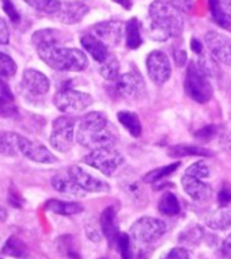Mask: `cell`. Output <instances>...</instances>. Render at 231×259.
Masks as SVG:
<instances>
[{
	"label": "cell",
	"instance_id": "6da1fadb",
	"mask_svg": "<svg viewBox=\"0 0 231 259\" xmlns=\"http://www.w3.org/2000/svg\"><path fill=\"white\" fill-rule=\"evenodd\" d=\"M78 143L86 148H113L117 141L113 127L109 126L107 117L102 111H91L81 119L76 131Z\"/></svg>",
	"mask_w": 231,
	"mask_h": 259
},
{
	"label": "cell",
	"instance_id": "7a4b0ae2",
	"mask_svg": "<svg viewBox=\"0 0 231 259\" xmlns=\"http://www.w3.org/2000/svg\"><path fill=\"white\" fill-rule=\"evenodd\" d=\"M150 37L155 41H167L178 37L184 30V19L178 10L163 0H155L148 9Z\"/></svg>",
	"mask_w": 231,
	"mask_h": 259
},
{
	"label": "cell",
	"instance_id": "3957f363",
	"mask_svg": "<svg viewBox=\"0 0 231 259\" xmlns=\"http://www.w3.org/2000/svg\"><path fill=\"white\" fill-rule=\"evenodd\" d=\"M40 59L56 71L65 72H81L87 68V56L75 48H64L60 45L40 48L37 49Z\"/></svg>",
	"mask_w": 231,
	"mask_h": 259
},
{
	"label": "cell",
	"instance_id": "277c9868",
	"mask_svg": "<svg viewBox=\"0 0 231 259\" xmlns=\"http://www.w3.org/2000/svg\"><path fill=\"white\" fill-rule=\"evenodd\" d=\"M185 91L197 103H207L212 98L214 90L207 77V71L196 63H190L186 69Z\"/></svg>",
	"mask_w": 231,
	"mask_h": 259
},
{
	"label": "cell",
	"instance_id": "5b68a950",
	"mask_svg": "<svg viewBox=\"0 0 231 259\" xmlns=\"http://www.w3.org/2000/svg\"><path fill=\"white\" fill-rule=\"evenodd\" d=\"M83 161L86 164L94 167L95 170L101 171L102 174L110 177L120 168L124 157L114 148H99L91 151L87 156H85Z\"/></svg>",
	"mask_w": 231,
	"mask_h": 259
},
{
	"label": "cell",
	"instance_id": "8992f818",
	"mask_svg": "<svg viewBox=\"0 0 231 259\" xmlns=\"http://www.w3.org/2000/svg\"><path fill=\"white\" fill-rule=\"evenodd\" d=\"M167 225L165 221L146 216L141 217L131 227V235L141 244H150L166 234Z\"/></svg>",
	"mask_w": 231,
	"mask_h": 259
},
{
	"label": "cell",
	"instance_id": "52a82bcc",
	"mask_svg": "<svg viewBox=\"0 0 231 259\" xmlns=\"http://www.w3.org/2000/svg\"><path fill=\"white\" fill-rule=\"evenodd\" d=\"M75 140V119L69 117H59L53 121L51 145L60 152H68L73 147Z\"/></svg>",
	"mask_w": 231,
	"mask_h": 259
},
{
	"label": "cell",
	"instance_id": "ba28073f",
	"mask_svg": "<svg viewBox=\"0 0 231 259\" xmlns=\"http://www.w3.org/2000/svg\"><path fill=\"white\" fill-rule=\"evenodd\" d=\"M53 103L63 113H78L90 106L93 103V98L89 94L67 89L56 94Z\"/></svg>",
	"mask_w": 231,
	"mask_h": 259
},
{
	"label": "cell",
	"instance_id": "9c48e42d",
	"mask_svg": "<svg viewBox=\"0 0 231 259\" xmlns=\"http://www.w3.org/2000/svg\"><path fill=\"white\" fill-rule=\"evenodd\" d=\"M147 72L155 84H165L171 75V64L169 57L161 51L151 52L147 57Z\"/></svg>",
	"mask_w": 231,
	"mask_h": 259
},
{
	"label": "cell",
	"instance_id": "30bf717a",
	"mask_svg": "<svg viewBox=\"0 0 231 259\" xmlns=\"http://www.w3.org/2000/svg\"><path fill=\"white\" fill-rule=\"evenodd\" d=\"M206 44L211 55L224 65H231V38L218 31H208Z\"/></svg>",
	"mask_w": 231,
	"mask_h": 259
},
{
	"label": "cell",
	"instance_id": "8fae6325",
	"mask_svg": "<svg viewBox=\"0 0 231 259\" xmlns=\"http://www.w3.org/2000/svg\"><path fill=\"white\" fill-rule=\"evenodd\" d=\"M19 152L23 156L29 157L30 160L37 161V163H55L57 161L56 156L45 147V145L40 144L37 141L29 140L27 137L21 136L19 139Z\"/></svg>",
	"mask_w": 231,
	"mask_h": 259
},
{
	"label": "cell",
	"instance_id": "7c38bea8",
	"mask_svg": "<svg viewBox=\"0 0 231 259\" xmlns=\"http://www.w3.org/2000/svg\"><path fill=\"white\" fill-rule=\"evenodd\" d=\"M91 34L101 39L106 47H115L123 38V25L114 21L99 22L93 26Z\"/></svg>",
	"mask_w": 231,
	"mask_h": 259
},
{
	"label": "cell",
	"instance_id": "4fadbf2b",
	"mask_svg": "<svg viewBox=\"0 0 231 259\" xmlns=\"http://www.w3.org/2000/svg\"><path fill=\"white\" fill-rule=\"evenodd\" d=\"M68 174L73 178V181L86 191L90 193H102L109 190V185L105 181L97 178L94 175L89 174L79 166H72L68 168Z\"/></svg>",
	"mask_w": 231,
	"mask_h": 259
},
{
	"label": "cell",
	"instance_id": "5bb4252c",
	"mask_svg": "<svg viewBox=\"0 0 231 259\" xmlns=\"http://www.w3.org/2000/svg\"><path fill=\"white\" fill-rule=\"evenodd\" d=\"M89 7L82 2H65L61 3L59 11L52 17L64 25H75L79 23L89 14Z\"/></svg>",
	"mask_w": 231,
	"mask_h": 259
},
{
	"label": "cell",
	"instance_id": "9a60e30c",
	"mask_svg": "<svg viewBox=\"0 0 231 259\" xmlns=\"http://www.w3.org/2000/svg\"><path fill=\"white\" fill-rule=\"evenodd\" d=\"M117 90L127 99L139 98L144 91V81L137 73H124L117 79Z\"/></svg>",
	"mask_w": 231,
	"mask_h": 259
},
{
	"label": "cell",
	"instance_id": "2e32d148",
	"mask_svg": "<svg viewBox=\"0 0 231 259\" xmlns=\"http://www.w3.org/2000/svg\"><path fill=\"white\" fill-rule=\"evenodd\" d=\"M22 85L31 95H44L49 91L51 83L43 72L35 69H26L22 75Z\"/></svg>",
	"mask_w": 231,
	"mask_h": 259
},
{
	"label": "cell",
	"instance_id": "e0dca14e",
	"mask_svg": "<svg viewBox=\"0 0 231 259\" xmlns=\"http://www.w3.org/2000/svg\"><path fill=\"white\" fill-rule=\"evenodd\" d=\"M52 186L56 191L68 197H85V194L87 193L73 181V178L68 172L67 174H56L52 178Z\"/></svg>",
	"mask_w": 231,
	"mask_h": 259
},
{
	"label": "cell",
	"instance_id": "ac0fdd59",
	"mask_svg": "<svg viewBox=\"0 0 231 259\" xmlns=\"http://www.w3.org/2000/svg\"><path fill=\"white\" fill-rule=\"evenodd\" d=\"M182 187H184L185 193L188 194L192 200L195 201H203L206 200L207 197L210 196L211 187L204 183L201 179L192 177V175L185 174L182 177Z\"/></svg>",
	"mask_w": 231,
	"mask_h": 259
},
{
	"label": "cell",
	"instance_id": "d6986e66",
	"mask_svg": "<svg viewBox=\"0 0 231 259\" xmlns=\"http://www.w3.org/2000/svg\"><path fill=\"white\" fill-rule=\"evenodd\" d=\"M82 45L85 48V51L89 53V55L98 63H103L105 60L109 57V52H107V47L101 41L99 38H97L95 35L86 34L82 37L81 39Z\"/></svg>",
	"mask_w": 231,
	"mask_h": 259
},
{
	"label": "cell",
	"instance_id": "ffe728a7",
	"mask_svg": "<svg viewBox=\"0 0 231 259\" xmlns=\"http://www.w3.org/2000/svg\"><path fill=\"white\" fill-rule=\"evenodd\" d=\"M99 224L102 228V234L109 240L115 242L120 232H119V224H117V217H115V209L113 206H109L103 210L99 217Z\"/></svg>",
	"mask_w": 231,
	"mask_h": 259
},
{
	"label": "cell",
	"instance_id": "44dd1931",
	"mask_svg": "<svg viewBox=\"0 0 231 259\" xmlns=\"http://www.w3.org/2000/svg\"><path fill=\"white\" fill-rule=\"evenodd\" d=\"M121 185H123V189L125 190V193L135 202H137V204H146L147 196L146 191H144V187H143L140 181H137L133 175H129L125 172L124 178L121 181Z\"/></svg>",
	"mask_w": 231,
	"mask_h": 259
},
{
	"label": "cell",
	"instance_id": "7402d4cb",
	"mask_svg": "<svg viewBox=\"0 0 231 259\" xmlns=\"http://www.w3.org/2000/svg\"><path fill=\"white\" fill-rule=\"evenodd\" d=\"M18 113L17 105L14 101V95L9 85L0 79V115L13 117Z\"/></svg>",
	"mask_w": 231,
	"mask_h": 259
},
{
	"label": "cell",
	"instance_id": "603a6c76",
	"mask_svg": "<svg viewBox=\"0 0 231 259\" xmlns=\"http://www.w3.org/2000/svg\"><path fill=\"white\" fill-rule=\"evenodd\" d=\"M169 155L173 157H184V156H214V152L210 149L200 147V145H189L180 144L173 145L169 148Z\"/></svg>",
	"mask_w": 231,
	"mask_h": 259
},
{
	"label": "cell",
	"instance_id": "cb8c5ba5",
	"mask_svg": "<svg viewBox=\"0 0 231 259\" xmlns=\"http://www.w3.org/2000/svg\"><path fill=\"white\" fill-rule=\"evenodd\" d=\"M31 41H33V45L35 47V49L60 45V31H57L55 29L38 30V31L34 33Z\"/></svg>",
	"mask_w": 231,
	"mask_h": 259
},
{
	"label": "cell",
	"instance_id": "d4e9b609",
	"mask_svg": "<svg viewBox=\"0 0 231 259\" xmlns=\"http://www.w3.org/2000/svg\"><path fill=\"white\" fill-rule=\"evenodd\" d=\"M21 135L13 132H0V153L5 156H17L19 152Z\"/></svg>",
	"mask_w": 231,
	"mask_h": 259
},
{
	"label": "cell",
	"instance_id": "484cf974",
	"mask_svg": "<svg viewBox=\"0 0 231 259\" xmlns=\"http://www.w3.org/2000/svg\"><path fill=\"white\" fill-rule=\"evenodd\" d=\"M207 224L212 230L224 231L231 227V209L220 208L207 217Z\"/></svg>",
	"mask_w": 231,
	"mask_h": 259
},
{
	"label": "cell",
	"instance_id": "4316f807",
	"mask_svg": "<svg viewBox=\"0 0 231 259\" xmlns=\"http://www.w3.org/2000/svg\"><path fill=\"white\" fill-rule=\"evenodd\" d=\"M47 209L56 214L61 216H72L78 214L83 210V206L78 202H67V201L60 200H51L47 202Z\"/></svg>",
	"mask_w": 231,
	"mask_h": 259
},
{
	"label": "cell",
	"instance_id": "83f0119b",
	"mask_svg": "<svg viewBox=\"0 0 231 259\" xmlns=\"http://www.w3.org/2000/svg\"><path fill=\"white\" fill-rule=\"evenodd\" d=\"M119 122L129 132V135H132L133 137H139L141 135V123L140 119L135 113L132 111H120L117 114Z\"/></svg>",
	"mask_w": 231,
	"mask_h": 259
},
{
	"label": "cell",
	"instance_id": "f1b7e54d",
	"mask_svg": "<svg viewBox=\"0 0 231 259\" xmlns=\"http://www.w3.org/2000/svg\"><path fill=\"white\" fill-rule=\"evenodd\" d=\"M125 38H127V47L129 49H137L143 42L140 33V25L136 18L129 19L125 26Z\"/></svg>",
	"mask_w": 231,
	"mask_h": 259
},
{
	"label": "cell",
	"instance_id": "f546056e",
	"mask_svg": "<svg viewBox=\"0 0 231 259\" xmlns=\"http://www.w3.org/2000/svg\"><path fill=\"white\" fill-rule=\"evenodd\" d=\"M159 212L165 214V216H176L180 213V201L174 194L171 193H165L159 201Z\"/></svg>",
	"mask_w": 231,
	"mask_h": 259
},
{
	"label": "cell",
	"instance_id": "4dcf8cb0",
	"mask_svg": "<svg viewBox=\"0 0 231 259\" xmlns=\"http://www.w3.org/2000/svg\"><path fill=\"white\" fill-rule=\"evenodd\" d=\"M208 5H210V11L214 21L224 29H231V18L224 11L220 0H210Z\"/></svg>",
	"mask_w": 231,
	"mask_h": 259
},
{
	"label": "cell",
	"instance_id": "1f68e13d",
	"mask_svg": "<svg viewBox=\"0 0 231 259\" xmlns=\"http://www.w3.org/2000/svg\"><path fill=\"white\" fill-rule=\"evenodd\" d=\"M101 64L102 65L99 67V73L102 75L103 79H106V80H117L119 79V76H120V64H119L114 56L109 55V57Z\"/></svg>",
	"mask_w": 231,
	"mask_h": 259
},
{
	"label": "cell",
	"instance_id": "d6a6232c",
	"mask_svg": "<svg viewBox=\"0 0 231 259\" xmlns=\"http://www.w3.org/2000/svg\"><path fill=\"white\" fill-rule=\"evenodd\" d=\"M2 252L5 255H9V256H14V258H23L27 254V247L19 238L11 236L6 242Z\"/></svg>",
	"mask_w": 231,
	"mask_h": 259
},
{
	"label": "cell",
	"instance_id": "836d02e7",
	"mask_svg": "<svg viewBox=\"0 0 231 259\" xmlns=\"http://www.w3.org/2000/svg\"><path fill=\"white\" fill-rule=\"evenodd\" d=\"M178 167H180V163H171V164H169V166L155 168V170L147 172V174L143 177V182L157 183L158 181H162L163 178H166V177L173 174L174 171L178 170Z\"/></svg>",
	"mask_w": 231,
	"mask_h": 259
},
{
	"label": "cell",
	"instance_id": "e575fe53",
	"mask_svg": "<svg viewBox=\"0 0 231 259\" xmlns=\"http://www.w3.org/2000/svg\"><path fill=\"white\" fill-rule=\"evenodd\" d=\"M25 2L33 9L48 15H55L61 6L60 0H25Z\"/></svg>",
	"mask_w": 231,
	"mask_h": 259
},
{
	"label": "cell",
	"instance_id": "d590c367",
	"mask_svg": "<svg viewBox=\"0 0 231 259\" xmlns=\"http://www.w3.org/2000/svg\"><path fill=\"white\" fill-rule=\"evenodd\" d=\"M17 72V64L9 55L0 52V77L14 76Z\"/></svg>",
	"mask_w": 231,
	"mask_h": 259
},
{
	"label": "cell",
	"instance_id": "8d00e7d4",
	"mask_svg": "<svg viewBox=\"0 0 231 259\" xmlns=\"http://www.w3.org/2000/svg\"><path fill=\"white\" fill-rule=\"evenodd\" d=\"M186 174L196 177L199 179H206L211 177V167L207 164L206 161H197V163L189 167L188 170H186Z\"/></svg>",
	"mask_w": 231,
	"mask_h": 259
},
{
	"label": "cell",
	"instance_id": "74e56055",
	"mask_svg": "<svg viewBox=\"0 0 231 259\" xmlns=\"http://www.w3.org/2000/svg\"><path fill=\"white\" fill-rule=\"evenodd\" d=\"M121 256L124 259H132V247H131V239L127 234H120L115 240Z\"/></svg>",
	"mask_w": 231,
	"mask_h": 259
},
{
	"label": "cell",
	"instance_id": "f35d334b",
	"mask_svg": "<svg viewBox=\"0 0 231 259\" xmlns=\"http://www.w3.org/2000/svg\"><path fill=\"white\" fill-rule=\"evenodd\" d=\"M2 7L7 14V17L10 18V21L14 22V23H18L21 21V15H19L18 10L15 9V6L13 5L11 0H2Z\"/></svg>",
	"mask_w": 231,
	"mask_h": 259
},
{
	"label": "cell",
	"instance_id": "ab89813d",
	"mask_svg": "<svg viewBox=\"0 0 231 259\" xmlns=\"http://www.w3.org/2000/svg\"><path fill=\"white\" fill-rule=\"evenodd\" d=\"M218 202L220 208H226L227 205L231 204V185L223 183L222 189L218 193Z\"/></svg>",
	"mask_w": 231,
	"mask_h": 259
},
{
	"label": "cell",
	"instance_id": "60d3db41",
	"mask_svg": "<svg viewBox=\"0 0 231 259\" xmlns=\"http://www.w3.org/2000/svg\"><path fill=\"white\" fill-rule=\"evenodd\" d=\"M166 2L174 9H177L178 11H184V13L190 11L193 6V0H166Z\"/></svg>",
	"mask_w": 231,
	"mask_h": 259
},
{
	"label": "cell",
	"instance_id": "b9f144b4",
	"mask_svg": "<svg viewBox=\"0 0 231 259\" xmlns=\"http://www.w3.org/2000/svg\"><path fill=\"white\" fill-rule=\"evenodd\" d=\"M165 259H190V254L182 247H177V248H173Z\"/></svg>",
	"mask_w": 231,
	"mask_h": 259
},
{
	"label": "cell",
	"instance_id": "7bdbcfd3",
	"mask_svg": "<svg viewBox=\"0 0 231 259\" xmlns=\"http://www.w3.org/2000/svg\"><path fill=\"white\" fill-rule=\"evenodd\" d=\"M86 231H87V236H89L93 242H99V240H101V232H102L101 224L87 225Z\"/></svg>",
	"mask_w": 231,
	"mask_h": 259
},
{
	"label": "cell",
	"instance_id": "ee69618b",
	"mask_svg": "<svg viewBox=\"0 0 231 259\" xmlns=\"http://www.w3.org/2000/svg\"><path fill=\"white\" fill-rule=\"evenodd\" d=\"M10 41V33L7 23L3 18L0 17V45H6Z\"/></svg>",
	"mask_w": 231,
	"mask_h": 259
},
{
	"label": "cell",
	"instance_id": "f6af8a7d",
	"mask_svg": "<svg viewBox=\"0 0 231 259\" xmlns=\"http://www.w3.org/2000/svg\"><path fill=\"white\" fill-rule=\"evenodd\" d=\"M216 133V131H215V126H206L203 127V129H200V131H197L196 132V137H199V139H201V140H211L212 137H214V135Z\"/></svg>",
	"mask_w": 231,
	"mask_h": 259
},
{
	"label": "cell",
	"instance_id": "bcb514c9",
	"mask_svg": "<svg viewBox=\"0 0 231 259\" xmlns=\"http://www.w3.org/2000/svg\"><path fill=\"white\" fill-rule=\"evenodd\" d=\"M201 235L200 227L197 228H193V230L185 231V239H182V242H188V243H196L199 240Z\"/></svg>",
	"mask_w": 231,
	"mask_h": 259
},
{
	"label": "cell",
	"instance_id": "7dc6e473",
	"mask_svg": "<svg viewBox=\"0 0 231 259\" xmlns=\"http://www.w3.org/2000/svg\"><path fill=\"white\" fill-rule=\"evenodd\" d=\"M222 252L224 256L231 259V234L224 239V242H223V246H222Z\"/></svg>",
	"mask_w": 231,
	"mask_h": 259
},
{
	"label": "cell",
	"instance_id": "c3c4849f",
	"mask_svg": "<svg viewBox=\"0 0 231 259\" xmlns=\"http://www.w3.org/2000/svg\"><path fill=\"white\" fill-rule=\"evenodd\" d=\"M220 3H222L223 9L227 13V15L231 18V0H220Z\"/></svg>",
	"mask_w": 231,
	"mask_h": 259
},
{
	"label": "cell",
	"instance_id": "681fc988",
	"mask_svg": "<svg viewBox=\"0 0 231 259\" xmlns=\"http://www.w3.org/2000/svg\"><path fill=\"white\" fill-rule=\"evenodd\" d=\"M192 49L195 53H201L203 52V45L196 39H192Z\"/></svg>",
	"mask_w": 231,
	"mask_h": 259
},
{
	"label": "cell",
	"instance_id": "f907efd6",
	"mask_svg": "<svg viewBox=\"0 0 231 259\" xmlns=\"http://www.w3.org/2000/svg\"><path fill=\"white\" fill-rule=\"evenodd\" d=\"M174 57L177 59V63H178V65H184L185 60H186V55H185V52H180V53H177V55H174Z\"/></svg>",
	"mask_w": 231,
	"mask_h": 259
},
{
	"label": "cell",
	"instance_id": "816d5d0a",
	"mask_svg": "<svg viewBox=\"0 0 231 259\" xmlns=\"http://www.w3.org/2000/svg\"><path fill=\"white\" fill-rule=\"evenodd\" d=\"M115 3H119L120 6L125 7L127 10H129L132 7V0H114Z\"/></svg>",
	"mask_w": 231,
	"mask_h": 259
},
{
	"label": "cell",
	"instance_id": "f5cc1de1",
	"mask_svg": "<svg viewBox=\"0 0 231 259\" xmlns=\"http://www.w3.org/2000/svg\"><path fill=\"white\" fill-rule=\"evenodd\" d=\"M223 141H224V147H226L227 151H230L231 152V135H227Z\"/></svg>",
	"mask_w": 231,
	"mask_h": 259
},
{
	"label": "cell",
	"instance_id": "db71d44e",
	"mask_svg": "<svg viewBox=\"0 0 231 259\" xmlns=\"http://www.w3.org/2000/svg\"><path fill=\"white\" fill-rule=\"evenodd\" d=\"M99 259H106V258H99Z\"/></svg>",
	"mask_w": 231,
	"mask_h": 259
},
{
	"label": "cell",
	"instance_id": "11a10c76",
	"mask_svg": "<svg viewBox=\"0 0 231 259\" xmlns=\"http://www.w3.org/2000/svg\"><path fill=\"white\" fill-rule=\"evenodd\" d=\"M0 259H2V258H0Z\"/></svg>",
	"mask_w": 231,
	"mask_h": 259
}]
</instances>
